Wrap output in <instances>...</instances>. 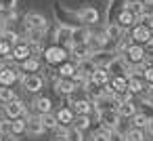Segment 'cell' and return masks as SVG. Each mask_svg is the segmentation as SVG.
I'll list each match as a JSON object with an SVG mask.
<instances>
[{
    "label": "cell",
    "mask_w": 153,
    "mask_h": 141,
    "mask_svg": "<svg viewBox=\"0 0 153 141\" xmlns=\"http://www.w3.org/2000/svg\"><path fill=\"white\" fill-rule=\"evenodd\" d=\"M117 23L126 30V28H130V26H136L138 21H136V17L130 13V11H126V9H122L120 11V15H117Z\"/></svg>",
    "instance_id": "obj_24"
},
{
    "label": "cell",
    "mask_w": 153,
    "mask_h": 141,
    "mask_svg": "<svg viewBox=\"0 0 153 141\" xmlns=\"http://www.w3.org/2000/svg\"><path fill=\"white\" fill-rule=\"evenodd\" d=\"M15 9H17V0H0V11L2 13L15 11Z\"/></svg>",
    "instance_id": "obj_40"
},
{
    "label": "cell",
    "mask_w": 153,
    "mask_h": 141,
    "mask_svg": "<svg viewBox=\"0 0 153 141\" xmlns=\"http://www.w3.org/2000/svg\"><path fill=\"white\" fill-rule=\"evenodd\" d=\"M90 80H94L97 84H101V86H103L105 82H109V70H107V68H97V70H94V74L90 76Z\"/></svg>",
    "instance_id": "obj_31"
},
{
    "label": "cell",
    "mask_w": 153,
    "mask_h": 141,
    "mask_svg": "<svg viewBox=\"0 0 153 141\" xmlns=\"http://www.w3.org/2000/svg\"><path fill=\"white\" fill-rule=\"evenodd\" d=\"M105 34L109 36L111 42H120V40L126 36V34H124V28H122L117 21H115V23H107V26H105Z\"/></svg>",
    "instance_id": "obj_17"
},
{
    "label": "cell",
    "mask_w": 153,
    "mask_h": 141,
    "mask_svg": "<svg viewBox=\"0 0 153 141\" xmlns=\"http://www.w3.org/2000/svg\"><path fill=\"white\" fill-rule=\"evenodd\" d=\"M57 120H59V126L57 128H61V130H65L63 126H69V124H74V118H76V112L74 110H69V107H61L57 114Z\"/></svg>",
    "instance_id": "obj_13"
},
{
    "label": "cell",
    "mask_w": 153,
    "mask_h": 141,
    "mask_svg": "<svg viewBox=\"0 0 153 141\" xmlns=\"http://www.w3.org/2000/svg\"><path fill=\"white\" fill-rule=\"evenodd\" d=\"M11 57H13V61H25L27 57H32V53H30V46H27V42H17L15 46H13V53H11Z\"/></svg>",
    "instance_id": "obj_16"
},
{
    "label": "cell",
    "mask_w": 153,
    "mask_h": 141,
    "mask_svg": "<svg viewBox=\"0 0 153 141\" xmlns=\"http://www.w3.org/2000/svg\"><path fill=\"white\" fill-rule=\"evenodd\" d=\"M25 32H27V40H40V42L46 34V30H25Z\"/></svg>",
    "instance_id": "obj_41"
},
{
    "label": "cell",
    "mask_w": 153,
    "mask_h": 141,
    "mask_svg": "<svg viewBox=\"0 0 153 141\" xmlns=\"http://www.w3.org/2000/svg\"><path fill=\"white\" fill-rule=\"evenodd\" d=\"M44 57L48 63H63L65 61V49L61 44H55V46H48L44 51Z\"/></svg>",
    "instance_id": "obj_10"
},
{
    "label": "cell",
    "mask_w": 153,
    "mask_h": 141,
    "mask_svg": "<svg viewBox=\"0 0 153 141\" xmlns=\"http://www.w3.org/2000/svg\"><path fill=\"white\" fill-rule=\"evenodd\" d=\"M97 116L101 120V126H105L107 130H115L120 126V120H122L117 110H103V112H97Z\"/></svg>",
    "instance_id": "obj_2"
},
{
    "label": "cell",
    "mask_w": 153,
    "mask_h": 141,
    "mask_svg": "<svg viewBox=\"0 0 153 141\" xmlns=\"http://www.w3.org/2000/svg\"><path fill=\"white\" fill-rule=\"evenodd\" d=\"M71 26H59L57 28V32H55V38H57V42L59 44H65V46H69L71 44Z\"/></svg>",
    "instance_id": "obj_20"
},
{
    "label": "cell",
    "mask_w": 153,
    "mask_h": 141,
    "mask_svg": "<svg viewBox=\"0 0 153 141\" xmlns=\"http://www.w3.org/2000/svg\"><path fill=\"white\" fill-rule=\"evenodd\" d=\"M11 128H13V118H0V135L11 133Z\"/></svg>",
    "instance_id": "obj_44"
},
{
    "label": "cell",
    "mask_w": 153,
    "mask_h": 141,
    "mask_svg": "<svg viewBox=\"0 0 153 141\" xmlns=\"http://www.w3.org/2000/svg\"><path fill=\"white\" fill-rule=\"evenodd\" d=\"M32 107H34L38 114H46V112H51V110H53V101H51L48 97L40 95V97H36V99L32 101Z\"/></svg>",
    "instance_id": "obj_21"
},
{
    "label": "cell",
    "mask_w": 153,
    "mask_h": 141,
    "mask_svg": "<svg viewBox=\"0 0 153 141\" xmlns=\"http://www.w3.org/2000/svg\"><path fill=\"white\" fill-rule=\"evenodd\" d=\"M107 42H111V40H109V36L105 34V30H103V32H97V34H92V32H90L88 44H90V49H92V51L105 49V46H107Z\"/></svg>",
    "instance_id": "obj_12"
},
{
    "label": "cell",
    "mask_w": 153,
    "mask_h": 141,
    "mask_svg": "<svg viewBox=\"0 0 153 141\" xmlns=\"http://www.w3.org/2000/svg\"><path fill=\"white\" fill-rule=\"evenodd\" d=\"M115 57H120L117 51H107V49H99V51H92L90 53V59L99 65V68H107Z\"/></svg>",
    "instance_id": "obj_4"
},
{
    "label": "cell",
    "mask_w": 153,
    "mask_h": 141,
    "mask_svg": "<svg viewBox=\"0 0 153 141\" xmlns=\"http://www.w3.org/2000/svg\"><path fill=\"white\" fill-rule=\"evenodd\" d=\"M46 128H44V124H42V120H40V114L38 116H27L25 118V133H30V135H34V137H38V135H42Z\"/></svg>",
    "instance_id": "obj_8"
},
{
    "label": "cell",
    "mask_w": 153,
    "mask_h": 141,
    "mask_svg": "<svg viewBox=\"0 0 153 141\" xmlns=\"http://www.w3.org/2000/svg\"><path fill=\"white\" fill-rule=\"evenodd\" d=\"M74 126H78L80 130H86V128L90 126V116H88V114H76Z\"/></svg>",
    "instance_id": "obj_33"
},
{
    "label": "cell",
    "mask_w": 153,
    "mask_h": 141,
    "mask_svg": "<svg viewBox=\"0 0 153 141\" xmlns=\"http://www.w3.org/2000/svg\"><path fill=\"white\" fill-rule=\"evenodd\" d=\"M117 114H120L122 118H132V116L136 114L134 101H132V99H122V103L117 105Z\"/></svg>",
    "instance_id": "obj_23"
},
{
    "label": "cell",
    "mask_w": 153,
    "mask_h": 141,
    "mask_svg": "<svg viewBox=\"0 0 153 141\" xmlns=\"http://www.w3.org/2000/svg\"><path fill=\"white\" fill-rule=\"evenodd\" d=\"M76 68H78V70H80V72H84V74H86V76H88V78H90V76H92V74H94V70H97V68H99V65H97V63H94V61H92V59H90V57H86V59H80V61H78V65H76Z\"/></svg>",
    "instance_id": "obj_26"
},
{
    "label": "cell",
    "mask_w": 153,
    "mask_h": 141,
    "mask_svg": "<svg viewBox=\"0 0 153 141\" xmlns=\"http://www.w3.org/2000/svg\"><path fill=\"white\" fill-rule=\"evenodd\" d=\"M90 38V30L86 26H76L71 30V44H82V42H88ZM69 44V46H71Z\"/></svg>",
    "instance_id": "obj_14"
},
{
    "label": "cell",
    "mask_w": 153,
    "mask_h": 141,
    "mask_svg": "<svg viewBox=\"0 0 153 141\" xmlns=\"http://www.w3.org/2000/svg\"><path fill=\"white\" fill-rule=\"evenodd\" d=\"M17 78H21V74L17 72V68H9V65L0 68V84H2V86H11Z\"/></svg>",
    "instance_id": "obj_11"
},
{
    "label": "cell",
    "mask_w": 153,
    "mask_h": 141,
    "mask_svg": "<svg viewBox=\"0 0 153 141\" xmlns=\"http://www.w3.org/2000/svg\"><path fill=\"white\" fill-rule=\"evenodd\" d=\"M149 32H151V30H149V26H143V23L138 21V23L132 28V40H134V42H138V44H143V42H147V40H149Z\"/></svg>",
    "instance_id": "obj_18"
},
{
    "label": "cell",
    "mask_w": 153,
    "mask_h": 141,
    "mask_svg": "<svg viewBox=\"0 0 153 141\" xmlns=\"http://www.w3.org/2000/svg\"><path fill=\"white\" fill-rule=\"evenodd\" d=\"M143 63H145V65H153V46L145 49V57H143Z\"/></svg>",
    "instance_id": "obj_47"
},
{
    "label": "cell",
    "mask_w": 153,
    "mask_h": 141,
    "mask_svg": "<svg viewBox=\"0 0 153 141\" xmlns=\"http://www.w3.org/2000/svg\"><path fill=\"white\" fill-rule=\"evenodd\" d=\"M109 133H111V130H107L105 126H101L99 130H92V135H90V141H111Z\"/></svg>",
    "instance_id": "obj_37"
},
{
    "label": "cell",
    "mask_w": 153,
    "mask_h": 141,
    "mask_svg": "<svg viewBox=\"0 0 153 141\" xmlns=\"http://www.w3.org/2000/svg\"><path fill=\"white\" fill-rule=\"evenodd\" d=\"M145 130H147V135H149V137H153V118H149V124L145 126Z\"/></svg>",
    "instance_id": "obj_51"
},
{
    "label": "cell",
    "mask_w": 153,
    "mask_h": 141,
    "mask_svg": "<svg viewBox=\"0 0 153 141\" xmlns=\"http://www.w3.org/2000/svg\"><path fill=\"white\" fill-rule=\"evenodd\" d=\"M27 46H30V53H32L34 57L42 53V42H40V40H27Z\"/></svg>",
    "instance_id": "obj_42"
},
{
    "label": "cell",
    "mask_w": 153,
    "mask_h": 141,
    "mask_svg": "<svg viewBox=\"0 0 153 141\" xmlns=\"http://www.w3.org/2000/svg\"><path fill=\"white\" fill-rule=\"evenodd\" d=\"M111 84H113V88L117 93H126L128 91V76L126 74H115L113 80H111Z\"/></svg>",
    "instance_id": "obj_30"
},
{
    "label": "cell",
    "mask_w": 153,
    "mask_h": 141,
    "mask_svg": "<svg viewBox=\"0 0 153 141\" xmlns=\"http://www.w3.org/2000/svg\"><path fill=\"white\" fill-rule=\"evenodd\" d=\"M63 137H65L67 141H84V135H82V130H80L78 126H74V124L65 126V130H63Z\"/></svg>",
    "instance_id": "obj_28"
},
{
    "label": "cell",
    "mask_w": 153,
    "mask_h": 141,
    "mask_svg": "<svg viewBox=\"0 0 153 141\" xmlns=\"http://www.w3.org/2000/svg\"><path fill=\"white\" fill-rule=\"evenodd\" d=\"M145 91H147V93H145L140 99H143L145 103H151V105H153V84H147V86H145Z\"/></svg>",
    "instance_id": "obj_46"
},
{
    "label": "cell",
    "mask_w": 153,
    "mask_h": 141,
    "mask_svg": "<svg viewBox=\"0 0 153 141\" xmlns=\"http://www.w3.org/2000/svg\"><path fill=\"white\" fill-rule=\"evenodd\" d=\"M11 133L13 135H21V133H25V118H13V128H11Z\"/></svg>",
    "instance_id": "obj_39"
},
{
    "label": "cell",
    "mask_w": 153,
    "mask_h": 141,
    "mask_svg": "<svg viewBox=\"0 0 153 141\" xmlns=\"http://www.w3.org/2000/svg\"><path fill=\"white\" fill-rule=\"evenodd\" d=\"M145 82L138 78V74H132V76H128V91L130 93H143L145 91Z\"/></svg>",
    "instance_id": "obj_27"
},
{
    "label": "cell",
    "mask_w": 153,
    "mask_h": 141,
    "mask_svg": "<svg viewBox=\"0 0 153 141\" xmlns=\"http://www.w3.org/2000/svg\"><path fill=\"white\" fill-rule=\"evenodd\" d=\"M130 120H132V126H136V128H145L149 124V116L147 114H140V112H136Z\"/></svg>",
    "instance_id": "obj_35"
},
{
    "label": "cell",
    "mask_w": 153,
    "mask_h": 141,
    "mask_svg": "<svg viewBox=\"0 0 153 141\" xmlns=\"http://www.w3.org/2000/svg\"><path fill=\"white\" fill-rule=\"evenodd\" d=\"M11 99H15V91L9 88V86H2V84H0V107H4V103L11 101Z\"/></svg>",
    "instance_id": "obj_34"
},
{
    "label": "cell",
    "mask_w": 153,
    "mask_h": 141,
    "mask_svg": "<svg viewBox=\"0 0 153 141\" xmlns=\"http://www.w3.org/2000/svg\"><path fill=\"white\" fill-rule=\"evenodd\" d=\"M145 128H136V126H130V130L126 133V141H143L145 139Z\"/></svg>",
    "instance_id": "obj_36"
},
{
    "label": "cell",
    "mask_w": 153,
    "mask_h": 141,
    "mask_svg": "<svg viewBox=\"0 0 153 141\" xmlns=\"http://www.w3.org/2000/svg\"><path fill=\"white\" fill-rule=\"evenodd\" d=\"M0 141H17V135H13V133H2V135H0Z\"/></svg>",
    "instance_id": "obj_49"
},
{
    "label": "cell",
    "mask_w": 153,
    "mask_h": 141,
    "mask_svg": "<svg viewBox=\"0 0 153 141\" xmlns=\"http://www.w3.org/2000/svg\"><path fill=\"white\" fill-rule=\"evenodd\" d=\"M19 80H21V86H23L27 93H40L42 86H44V78L38 76L36 72H34V74H23Z\"/></svg>",
    "instance_id": "obj_3"
},
{
    "label": "cell",
    "mask_w": 153,
    "mask_h": 141,
    "mask_svg": "<svg viewBox=\"0 0 153 141\" xmlns=\"http://www.w3.org/2000/svg\"><path fill=\"white\" fill-rule=\"evenodd\" d=\"M40 120H42L44 128H57V126H59V120H57V116H53L51 112H46V114H40Z\"/></svg>",
    "instance_id": "obj_32"
},
{
    "label": "cell",
    "mask_w": 153,
    "mask_h": 141,
    "mask_svg": "<svg viewBox=\"0 0 153 141\" xmlns=\"http://www.w3.org/2000/svg\"><path fill=\"white\" fill-rule=\"evenodd\" d=\"M76 17H78L84 26H92V23L99 21V11L92 9V7H84V9H80V11L76 13Z\"/></svg>",
    "instance_id": "obj_9"
},
{
    "label": "cell",
    "mask_w": 153,
    "mask_h": 141,
    "mask_svg": "<svg viewBox=\"0 0 153 141\" xmlns=\"http://www.w3.org/2000/svg\"><path fill=\"white\" fill-rule=\"evenodd\" d=\"M23 26H25V30H46L48 28L46 17L40 13H27L23 17Z\"/></svg>",
    "instance_id": "obj_5"
},
{
    "label": "cell",
    "mask_w": 153,
    "mask_h": 141,
    "mask_svg": "<svg viewBox=\"0 0 153 141\" xmlns=\"http://www.w3.org/2000/svg\"><path fill=\"white\" fill-rule=\"evenodd\" d=\"M71 110L76 114H90L94 110V103L90 99H76V101H71Z\"/></svg>",
    "instance_id": "obj_22"
},
{
    "label": "cell",
    "mask_w": 153,
    "mask_h": 141,
    "mask_svg": "<svg viewBox=\"0 0 153 141\" xmlns=\"http://www.w3.org/2000/svg\"><path fill=\"white\" fill-rule=\"evenodd\" d=\"M4 114H7L9 118H19V116L25 114V103L15 97V99H11V101L4 103Z\"/></svg>",
    "instance_id": "obj_7"
},
{
    "label": "cell",
    "mask_w": 153,
    "mask_h": 141,
    "mask_svg": "<svg viewBox=\"0 0 153 141\" xmlns=\"http://www.w3.org/2000/svg\"><path fill=\"white\" fill-rule=\"evenodd\" d=\"M0 38H2V40H9L11 44H17V42H19V36H17L15 32H11V30H4L2 34H0Z\"/></svg>",
    "instance_id": "obj_43"
},
{
    "label": "cell",
    "mask_w": 153,
    "mask_h": 141,
    "mask_svg": "<svg viewBox=\"0 0 153 141\" xmlns=\"http://www.w3.org/2000/svg\"><path fill=\"white\" fill-rule=\"evenodd\" d=\"M55 141H67V139H65V137H57Z\"/></svg>",
    "instance_id": "obj_54"
},
{
    "label": "cell",
    "mask_w": 153,
    "mask_h": 141,
    "mask_svg": "<svg viewBox=\"0 0 153 141\" xmlns=\"http://www.w3.org/2000/svg\"><path fill=\"white\" fill-rule=\"evenodd\" d=\"M140 2H143V4L147 7V4H153V0H140Z\"/></svg>",
    "instance_id": "obj_53"
},
{
    "label": "cell",
    "mask_w": 153,
    "mask_h": 141,
    "mask_svg": "<svg viewBox=\"0 0 153 141\" xmlns=\"http://www.w3.org/2000/svg\"><path fill=\"white\" fill-rule=\"evenodd\" d=\"M21 70L25 72V74H34V72H38L40 70V61H38V57H27L25 61H21Z\"/></svg>",
    "instance_id": "obj_29"
},
{
    "label": "cell",
    "mask_w": 153,
    "mask_h": 141,
    "mask_svg": "<svg viewBox=\"0 0 153 141\" xmlns=\"http://www.w3.org/2000/svg\"><path fill=\"white\" fill-rule=\"evenodd\" d=\"M147 44H149V46H153V30L149 32V40H147Z\"/></svg>",
    "instance_id": "obj_52"
},
{
    "label": "cell",
    "mask_w": 153,
    "mask_h": 141,
    "mask_svg": "<svg viewBox=\"0 0 153 141\" xmlns=\"http://www.w3.org/2000/svg\"><path fill=\"white\" fill-rule=\"evenodd\" d=\"M143 57H145V49L138 44V42H130L128 44V49L122 53V59L128 63V65H138V63H143Z\"/></svg>",
    "instance_id": "obj_1"
},
{
    "label": "cell",
    "mask_w": 153,
    "mask_h": 141,
    "mask_svg": "<svg viewBox=\"0 0 153 141\" xmlns=\"http://www.w3.org/2000/svg\"><path fill=\"white\" fill-rule=\"evenodd\" d=\"M57 72H59V76H63V78H71V76H74V72H76V65H74V63H65V61H63V63L59 65V70H57Z\"/></svg>",
    "instance_id": "obj_38"
},
{
    "label": "cell",
    "mask_w": 153,
    "mask_h": 141,
    "mask_svg": "<svg viewBox=\"0 0 153 141\" xmlns=\"http://www.w3.org/2000/svg\"><path fill=\"white\" fill-rule=\"evenodd\" d=\"M109 137H111V141H126V135H122L117 128H115V130H111V133H109Z\"/></svg>",
    "instance_id": "obj_48"
},
{
    "label": "cell",
    "mask_w": 153,
    "mask_h": 141,
    "mask_svg": "<svg viewBox=\"0 0 153 141\" xmlns=\"http://www.w3.org/2000/svg\"><path fill=\"white\" fill-rule=\"evenodd\" d=\"M69 53H71V57H74L76 61H80V59L90 57L92 49H90V44H88V42H82V44H71V46H69Z\"/></svg>",
    "instance_id": "obj_15"
},
{
    "label": "cell",
    "mask_w": 153,
    "mask_h": 141,
    "mask_svg": "<svg viewBox=\"0 0 153 141\" xmlns=\"http://www.w3.org/2000/svg\"><path fill=\"white\" fill-rule=\"evenodd\" d=\"M143 76H145L147 84H153V65H145L143 68Z\"/></svg>",
    "instance_id": "obj_45"
},
{
    "label": "cell",
    "mask_w": 153,
    "mask_h": 141,
    "mask_svg": "<svg viewBox=\"0 0 153 141\" xmlns=\"http://www.w3.org/2000/svg\"><path fill=\"white\" fill-rule=\"evenodd\" d=\"M76 88H78V86H76V82H74L71 78H63V76H59V78L55 80V91H57L61 97H71Z\"/></svg>",
    "instance_id": "obj_6"
},
{
    "label": "cell",
    "mask_w": 153,
    "mask_h": 141,
    "mask_svg": "<svg viewBox=\"0 0 153 141\" xmlns=\"http://www.w3.org/2000/svg\"><path fill=\"white\" fill-rule=\"evenodd\" d=\"M140 21H147V26H149V30H153V13H151V15H149V17H147V15H145V17H143V19H140Z\"/></svg>",
    "instance_id": "obj_50"
},
{
    "label": "cell",
    "mask_w": 153,
    "mask_h": 141,
    "mask_svg": "<svg viewBox=\"0 0 153 141\" xmlns=\"http://www.w3.org/2000/svg\"><path fill=\"white\" fill-rule=\"evenodd\" d=\"M124 9H126V11H130V13L136 17V21H140V19L145 17V4L140 2V0H126Z\"/></svg>",
    "instance_id": "obj_19"
},
{
    "label": "cell",
    "mask_w": 153,
    "mask_h": 141,
    "mask_svg": "<svg viewBox=\"0 0 153 141\" xmlns=\"http://www.w3.org/2000/svg\"><path fill=\"white\" fill-rule=\"evenodd\" d=\"M84 91H86V95H88V99H90V101H94L97 97H101V95H103V86H101V84H97L94 80H88V82L84 84Z\"/></svg>",
    "instance_id": "obj_25"
}]
</instances>
